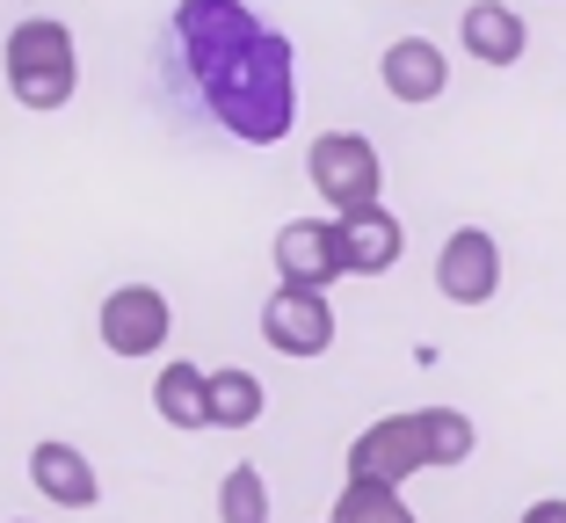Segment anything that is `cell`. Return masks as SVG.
Returning <instances> with one entry per match:
<instances>
[{"label": "cell", "instance_id": "obj_5", "mask_svg": "<svg viewBox=\"0 0 566 523\" xmlns=\"http://www.w3.org/2000/svg\"><path fill=\"white\" fill-rule=\"evenodd\" d=\"M262 36V22L240 8V0H182L175 8V44H182V66L197 73V81H211L226 59H233L240 44H254Z\"/></svg>", "mask_w": 566, "mask_h": 523}, {"label": "cell", "instance_id": "obj_9", "mask_svg": "<svg viewBox=\"0 0 566 523\" xmlns=\"http://www.w3.org/2000/svg\"><path fill=\"white\" fill-rule=\"evenodd\" d=\"M276 276L298 291H327L334 276H349L342 262V219H291L276 233Z\"/></svg>", "mask_w": 566, "mask_h": 523}, {"label": "cell", "instance_id": "obj_12", "mask_svg": "<svg viewBox=\"0 0 566 523\" xmlns=\"http://www.w3.org/2000/svg\"><path fill=\"white\" fill-rule=\"evenodd\" d=\"M400 254H407V226L392 219L385 203H370V211H349V219H342V262H349V276H385Z\"/></svg>", "mask_w": 566, "mask_h": 523}, {"label": "cell", "instance_id": "obj_18", "mask_svg": "<svg viewBox=\"0 0 566 523\" xmlns=\"http://www.w3.org/2000/svg\"><path fill=\"white\" fill-rule=\"evenodd\" d=\"M523 523H566V502H559V494H552V502H531V509H523Z\"/></svg>", "mask_w": 566, "mask_h": 523}, {"label": "cell", "instance_id": "obj_1", "mask_svg": "<svg viewBox=\"0 0 566 523\" xmlns=\"http://www.w3.org/2000/svg\"><path fill=\"white\" fill-rule=\"evenodd\" d=\"M203 102H211V117L233 138H248V146L291 138V124H298V51H291V36L262 30L254 44H240L233 59L203 81Z\"/></svg>", "mask_w": 566, "mask_h": 523}, {"label": "cell", "instance_id": "obj_7", "mask_svg": "<svg viewBox=\"0 0 566 523\" xmlns=\"http://www.w3.org/2000/svg\"><path fill=\"white\" fill-rule=\"evenodd\" d=\"M262 335H269V349H276V356H327L334 349V305H327V291H298V284L269 291Z\"/></svg>", "mask_w": 566, "mask_h": 523}, {"label": "cell", "instance_id": "obj_19", "mask_svg": "<svg viewBox=\"0 0 566 523\" xmlns=\"http://www.w3.org/2000/svg\"><path fill=\"white\" fill-rule=\"evenodd\" d=\"M15 523H30V516H15Z\"/></svg>", "mask_w": 566, "mask_h": 523}, {"label": "cell", "instance_id": "obj_3", "mask_svg": "<svg viewBox=\"0 0 566 523\" xmlns=\"http://www.w3.org/2000/svg\"><path fill=\"white\" fill-rule=\"evenodd\" d=\"M305 175L313 189L334 203V219H349V211H370L385 189V160L364 132H319L313 153H305Z\"/></svg>", "mask_w": 566, "mask_h": 523}, {"label": "cell", "instance_id": "obj_16", "mask_svg": "<svg viewBox=\"0 0 566 523\" xmlns=\"http://www.w3.org/2000/svg\"><path fill=\"white\" fill-rule=\"evenodd\" d=\"M327 523H421V516L400 502V488H378V480H349Z\"/></svg>", "mask_w": 566, "mask_h": 523}, {"label": "cell", "instance_id": "obj_13", "mask_svg": "<svg viewBox=\"0 0 566 523\" xmlns=\"http://www.w3.org/2000/svg\"><path fill=\"white\" fill-rule=\"evenodd\" d=\"M458 36H465V51L480 59V66H516L523 44H531V30H523V15L509 8V0H472L465 22H458Z\"/></svg>", "mask_w": 566, "mask_h": 523}, {"label": "cell", "instance_id": "obj_2", "mask_svg": "<svg viewBox=\"0 0 566 523\" xmlns=\"http://www.w3.org/2000/svg\"><path fill=\"white\" fill-rule=\"evenodd\" d=\"M8 87H15L22 109H66L73 87H81V51H73L66 22L30 15L8 30Z\"/></svg>", "mask_w": 566, "mask_h": 523}, {"label": "cell", "instance_id": "obj_10", "mask_svg": "<svg viewBox=\"0 0 566 523\" xmlns=\"http://www.w3.org/2000/svg\"><path fill=\"white\" fill-rule=\"evenodd\" d=\"M378 81H385V95L392 102H436L450 87V59H443V44H429V36H392L385 44V59H378Z\"/></svg>", "mask_w": 566, "mask_h": 523}, {"label": "cell", "instance_id": "obj_4", "mask_svg": "<svg viewBox=\"0 0 566 523\" xmlns=\"http://www.w3.org/2000/svg\"><path fill=\"white\" fill-rule=\"evenodd\" d=\"M415 473H436V429L429 407L421 415H385L349 443V480H378V488H407Z\"/></svg>", "mask_w": 566, "mask_h": 523}, {"label": "cell", "instance_id": "obj_15", "mask_svg": "<svg viewBox=\"0 0 566 523\" xmlns=\"http://www.w3.org/2000/svg\"><path fill=\"white\" fill-rule=\"evenodd\" d=\"M262 378L240 372V364H226V372H211V429H254L262 422Z\"/></svg>", "mask_w": 566, "mask_h": 523}, {"label": "cell", "instance_id": "obj_11", "mask_svg": "<svg viewBox=\"0 0 566 523\" xmlns=\"http://www.w3.org/2000/svg\"><path fill=\"white\" fill-rule=\"evenodd\" d=\"M30 488L59 509H95L102 502V473L87 466V451L81 443H59V437H44L30 451Z\"/></svg>", "mask_w": 566, "mask_h": 523}, {"label": "cell", "instance_id": "obj_6", "mask_svg": "<svg viewBox=\"0 0 566 523\" xmlns=\"http://www.w3.org/2000/svg\"><path fill=\"white\" fill-rule=\"evenodd\" d=\"M95 327H102V349L132 364V356L167 349V335H175V305H167V291H153V284H117L109 299H102Z\"/></svg>", "mask_w": 566, "mask_h": 523}, {"label": "cell", "instance_id": "obj_14", "mask_svg": "<svg viewBox=\"0 0 566 523\" xmlns=\"http://www.w3.org/2000/svg\"><path fill=\"white\" fill-rule=\"evenodd\" d=\"M153 407H160L167 429H211V372H197V364H160Z\"/></svg>", "mask_w": 566, "mask_h": 523}, {"label": "cell", "instance_id": "obj_8", "mask_svg": "<svg viewBox=\"0 0 566 523\" xmlns=\"http://www.w3.org/2000/svg\"><path fill=\"white\" fill-rule=\"evenodd\" d=\"M436 291L450 305H486L501 291V240L486 226H458L436 254Z\"/></svg>", "mask_w": 566, "mask_h": 523}, {"label": "cell", "instance_id": "obj_17", "mask_svg": "<svg viewBox=\"0 0 566 523\" xmlns=\"http://www.w3.org/2000/svg\"><path fill=\"white\" fill-rule=\"evenodd\" d=\"M218 523H269V480L254 466H233L218 480Z\"/></svg>", "mask_w": 566, "mask_h": 523}]
</instances>
